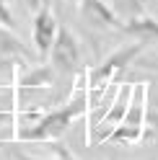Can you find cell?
Instances as JSON below:
<instances>
[{
  "mask_svg": "<svg viewBox=\"0 0 158 160\" xmlns=\"http://www.w3.org/2000/svg\"><path fill=\"white\" fill-rule=\"evenodd\" d=\"M0 26L11 28V31H16V28H18L16 16H13V11H11V8H8V3H5V0H0Z\"/></svg>",
  "mask_w": 158,
  "mask_h": 160,
  "instance_id": "obj_14",
  "label": "cell"
},
{
  "mask_svg": "<svg viewBox=\"0 0 158 160\" xmlns=\"http://www.w3.org/2000/svg\"><path fill=\"white\" fill-rule=\"evenodd\" d=\"M145 108H148V85H132V98H130V108L124 114V124L132 127H145Z\"/></svg>",
  "mask_w": 158,
  "mask_h": 160,
  "instance_id": "obj_9",
  "label": "cell"
},
{
  "mask_svg": "<svg viewBox=\"0 0 158 160\" xmlns=\"http://www.w3.org/2000/svg\"><path fill=\"white\" fill-rule=\"evenodd\" d=\"M130 98H132V85H122L119 91H117V96H114V101H112V106L106 108V114L98 119V122H93V127L88 129V139L93 137V129L98 127V129H114L117 124H122L124 122V114H127V108H130ZM101 137V134H98Z\"/></svg>",
  "mask_w": 158,
  "mask_h": 160,
  "instance_id": "obj_6",
  "label": "cell"
},
{
  "mask_svg": "<svg viewBox=\"0 0 158 160\" xmlns=\"http://www.w3.org/2000/svg\"><path fill=\"white\" fill-rule=\"evenodd\" d=\"M78 13L88 26L101 28V31H122L124 28V21L119 18V13L104 0H81Z\"/></svg>",
  "mask_w": 158,
  "mask_h": 160,
  "instance_id": "obj_4",
  "label": "cell"
},
{
  "mask_svg": "<svg viewBox=\"0 0 158 160\" xmlns=\"http://www.w3.org/2000/svg\"><path fill=\"white\" fill-rule=\"evenodd\" d=\"M16 124V111L13 108H0V129Z\"/></svg>",
  "mask_w": 158,
  "mask_h": 160,
  "instance_id": "obj_15",
  "label": "cell"
},
{
  "mask_svg": "<svg viewBox=\"0 0 158 160\" xmlns=\"http://www.w3.org/2000/svg\"><path fill=\"white\" fill-rule=\"evenodd\" d=\"M49 65H52L55 72L60 75H73L81 70V44H78L75 34L67 26L60 23L57 28V36L52 42V49H49Z\"/></svg>",
  "mask_w": 158,
  "mask_h": 160,
  "instance_id": "obj_3",
  "label": "cell"
},
{
  "mask_svg": "<svg viewBox=\"0 0 158 160\" xmlns=\"http://www.w3.org/2000/svg\"><path fill=\"white\" fill-rule=\"evenodd\" d=\"M34 52L29 47H24V42L18 39L11 28L0 26V67H8L18 62V59H31Z\"/></svg>",
  "mask_w": 158,
  "mask_h": 160,
  "instance_id": "obj_7",
  "label": "cell"
},
{
  "mask_svg": "<svg viewBox=\"0 0 158 160\" xmlns=\"http://www.w3.org/2000/svg\"><path fill=\"white\" fill-rule=\"evenodd\" d=\"M42 3H44V0H24V5H26L31 13H36L39 8H42Z\"/></svg>",
  "mask_w": 158,
  "mask_h": 160,
  "instance_id": "obj_16",
  "label": "cell"
},
{
  "mask_svg": "<svg viewBox=\"0 0 158 160\" xmlns=\"http://www.w3.org/2000/svg\"><path fill=\"white\" fill-rule=\"evenodd\" d=\"M52 150H55V158H31V155H26V152H21V150H13V160H78V158H73V152L67 150V145L65 142H57V139H52Z\"/></svg>",
  "mask_w": 158,
  "mask_h": 160,
  "instance_id": "obj_12",
  "label": "cell"
},
{
  "mask_svg": "<svg viewBox=\"0 0 158 160\" xmlns=\"http://www.w3.org/2000/svg\"><path fill=\"white\" fill-rule=\"evenodd\" d=\"M117 13H124L127 18H132V16L143 13V5H140V0H117Z\"/></svg>",
  "mask_w": 158,
  "mask_h": 160,
  "instance_id": "obj_13",
  "label": "cell"
},
{
  "mask_svg": "<svg viewBox=\"0 0 158 160\" xmlns=\"http://www.w3.org/2000/svg\"><path fill=\"white\" fill-rule=\"evenodd\" d=\"M145 49V42H135V44H127V47H119L117 52H112L109 57L104 59L98 67H91L86 70V85H88V103H93L96 93L101 96L104 88L114 80V75L124 70L127 65H132V59L137 57Z\"/></svg>",
  "mask_w": 158,
  "mask_h": 160,
  "instance_id": "obj_2",
  "label": "cell"
},
{
  "mask_svg": "<svg viewBox=\"0 0 158 160\" xmlns=\"http://www.w3.org/2000/svg\"><path fill=\"white\" fill-rule=\"evenodd\" d=\"M57 28H60V21L55 18L52 8L47 3H42V8L34 13V26H31V36H34V49L42 57L49 54V49H52V42L57 36Z\"/></svg>",
  "mask_w": 158,
  "mask_h": 160,
  "instance_id": "obj_5",
  "label": "cell"
},
{
  "mask_svg": "<svg viewBox=\"0 0 158 160\" xmlns=\"http://www.w3.org/2000/svg\"><path fill=\"white\" fill-rule=\"evenodd\" d=\"M122 31L135 36L137 42H158V21L150 18V16H145V13L127 18Z\"/></svg>",
  "mask_w": 158,
  "mask_h": 160,
  "instance_id": "obj_8",
  "label": "cell"
},
{
  "mask_svg": "<svg viewBox=\"0 0 158 160\" xmlns=\"http://www.w3.org/2000/svg\"><path fill=\"white\" fill-rule=\"evenodd\" d=\"M88 108H91V103H88V85H86V70H83V80L75 83L70 101H67L65 106H60V108H55V111L42 114L39 122L18 129L16 139H18V142H39V145L52 142V139H60L67 129H70L73 119L86 114Z\"/></svg>",
  "mask_w": 158,
  "mask_h": 160,
  "instance_id": "obj_1",
  "label": "cell"
},
{
  "mask_svg": "<svg viewBox=\"0 0 158 160\" xmlns=\"http://www.w3.org/2000/svg\"><path fill=\"white\" fill-rule=\"evenodd\" d=\"M52 78H55L52 65L49 67H36V70H31V72L21 80V85L24 88H47L49 83H52Z\"/></svg>",
  "mask_w": 158,
  "mask_h": 160,
  "instance_id": "obj_11",
  "label": "cell"
},
{
  "mask_svg": "<svg viewBox=\"0 0 158 160\" xmlns=\"http://www.w3.org/2000/svg\"><path fill=\"white\" fill-rule=\"evenodd\" d=\"M143 129L145 127H132V124H117L114 129H109L106 134H101L96 139L98 145H104V142H124V145H135V142H140L143 139Z\"/></svg>",
  "mask_w": 158,
  "mask_h": 160,
  "instance_id": "obj_10",
  "label": "cell"
}]
</instances>
